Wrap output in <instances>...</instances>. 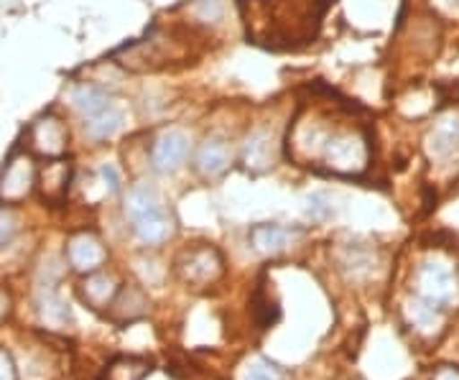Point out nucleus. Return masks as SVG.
I'll return each mask as SVG.
<instances>
[{"instance_id": "1", "label": "nucleus", "mask_w": 459, "mask_h": 380, "mask_svg": "<svg viewBox=\"0 0 459 380\" xmlns=\"http://www.w3.org/2000/svg\"><path fill=\"white\" fill-rule=\"evenodd\" d=\"M131 217L133 228L138 232V238L148 246H159L174 232V225L161 207V202L156 197V192L151 189H135L131 197Z\"/></svg>"}, {"instance_id": "2", "label": "nucleus", "mask_w": 459, "mask_h": 380, "mask_svg": "<svg viewBox=\"0 0 459 380\" xmlns=\"http://www.w3.org/2000/svg\"><path fill=\"white\" fill-rule=\"evenodd\" d=\"M177 273H179L184 283L210 286L222 276V255L212 246L186 248L177 261Z\"/></svg>"}, {"instance_id": "3", "label": "nucleus", "mask_w": 459, "mask_h": 380, "mask_svg": "<svg viewBox=\"0 0 459 380\" xmlns=\"http://www.w3.org/2000/svg\"><path fill=\"white\" fill-rule=\"evenodd\" d=\"M36 166L29 153H13L0 171V204H18L31 194Z\"/></svg>"}, {"instance_id": "4", "label": "nucleus", "mask_w": 459, "mask_h": 380, "mask_svg": "<svg viewBox=\"0 0 459 380\" xmlns=\"http://www.w3.org/2000/svg\"><path fill=\"white\" fill-rule=\"evenodd\" d=\"M459 283L455 271L442 261H429L419 268V297L437 307H446L457 298Z\"/></svg>"}, {"instance_id": "5", "label": "nucleus", "mask_w": 459, "mask_h": 380, "mask_svg": "<svg viewBox=\"0 0 459 380\" xmlns=\"http://www.w3.org/2000/svg\"><path fill=\"white\" fill-rule=\"evenodd\" d=\"M66 261L80 273H95L108 261V250L92 232H77L66 243Z\"/></svg>"}, {"instance_id": "6", "label": "nucleus", "mask_w": 459, "mask_h": 380, "mask_svg": "<svg viewBox=\"0 0 459 380\" xmlns=\"http://www.w3.org/2000/svg\"><path fill=\"white\" fill-rule=\"evenodd\" d=\"M31 138V149L36 153H44V156H62L66 149V141H69V133H66L62 117L56 116H41L29 131Z\"/></svg>"}, {"instance_id": "7", "label": "nucleus", "mask_w": 459, "mask_h": 380, "mask_svg": "<svg viewBox=\"0 0 459 380\" xmlns=\"http://www.w3.org/2000/svg\"><path fill=\"white\" fill-rule=\"evenodd\" d=\"M148 309H151V304H148L146 294L135 283H126L117 289V294L110 301L108 316L117 324H126V322H135V319L146 316Z\"/></svg>"}, {"instance_id": "8", "label": "nucleus", "mask_w": 459, "mask_h": 380, "mask_svg": "<svg viewBox=\"0 0 459 380\" xmlns=\"http://www.w3.org/2000/svg\"><path fill=\"white\" fill-rule=\"evenodd\" d=\"M36 184L41 189V197L49 202H62L69 186V164L66 161H49L39 171Z\"/></svg>"}, {"instance_id": "9", "label": "nucleus", "mask_w": 459, "mask_h": 380, "mask_svg": "<svg viewBox=\"0 0 459 380\" xmlns=\"http://www.w3.org/2000/svg\"><path fill=\"white\" fill-rule=\"evenodd\" d=\"M299 235H301L299 230H289V228H279V225H261V228L250 232V240H253L255 250L273 255V253L289 248Z\"/></svg>"}, {"instance_id": "10", "label": "nucleus", "mask_w": 459, "mask_h": 380, "mask_svg": "<svg viewBox=\"0 0 459 380\" xmlns=\"http://www.w3.org/2000/svg\"><path fill=\"white\" fill-rule=\"evenodd\" d=\"M115 294H117V289H115L110 276H105L102 271L87 273V279L82 283V298L92 309H108Z\"/></svg>"}, {"instance_id": "11", "label": "nucleus", "mask_w": 459, "mask_h": 380, "mask_svg": "<svg viewBox=\"0 0 459 380\" xmlns=\"http://www.w3.org/2000/svg\"><path fill=\"white\" fill-rule=\"evenodd\" d=\"M406 316L409 322L424 334H434V332L442 327V307L431 304L427 298H413L409 307H406Z\"/></svg>"}, {"instance_id": "12", "label": "nucleus", "mask_w": 459, "mask_h": 380, "mask_svg": "<svg viewBox=\"0 0 459 380\" xmlns=\"http://www.w3.org/2000/svg\"><path fill=\"white\" fill-rule=\"evenodd\" d=\"M151 360L146 358H135V355H123L115 358L113 363L105 370V380H143L151 373Z\"/></svg>"}, {"instance_id": "13", "label": "nucleus", "mask_w": 459, "mask_h": 380, "mask_svg": "<svg viewBox=\"0 0 459 380\" xmlns=\"http://www.w3.org/2000/svg\"><path fill=\"white\" fill-rule=\"evenodd\" d=\"M39 312H41V319L51 324L54 330H62L69 324V309L62 298L56 297L54 291H47L41 301H39Z\"/></svg>"}, {"instance_id": "14", "label": "nucleus", "mask_w": 459, "mask_h": 380, "mask_svg": "<svg viewBox=\"0 0 459 380\" xmlns=\"http://www.w3.org/2000/svg\"><path fill=\"white\" fill-rule=\"evenodd\" d=\"M186 156V143L179 135H166L156 149V164L161 168H177Z\"/></svg>"}, {"instance_id": "15", "label": "nucleus", "mask_w": 459, "mask_h": 380, "mask_svg": "<svg viewBox=\"0 0 459 380\" xmlns=\"http://www.w3.org/2000/svg\"><path fill=\"white\" fill-rule=\"evenodd\" d=\"M240 380H286V373L279 365L268 363V360H255V363L247 365V370Z\"/></svg>"}, {"instance_id": "16", "label": "nucleus", "mask_w": 459, "mask_h": 380, "mask_svg": "<svg viewBox=\"0 0 459 380\" xmlns=\"http://www.w3.org/2000/svg\"><path fill=\"white\" fill-rule=\"evenodd\" d=\"M18 232V215L11 204H0V248L8 246Z\"/></svg>"}, {"instance_id": "17", "label": "nucleus", "mask_w": 459, "mask_h": 380, "mask_svg": "<svg viewBox=\"0 0 459 380\" xmlns=\"http://www.w3.org/2000/svg\"><path fill=\"white\" fill-rule=\"evenodd\" d=\"M202 166H204L207 174L222 171L228 166V151L222 149V146H217V143H210L207 149L202 151Z\"/></svg>"}, {"instance_id": "18", "label": "nucleus", "mask_w": 459, "mask_h": 380, "mask_svg": "<svg viewBox=\"0 0 459 380\" xmlns=\"http://www.w3.org/2000/svg\"><path fill=\"white\" fill-rule=\"evenodd\" d=\"M0 380H18L16 365L11 360V355L0 348Z\"/></svg>"}, {"instance_id": "19", "label": "nucleus", "mask_w": 459, "mask_h": 380, "mask_svg": "<svg viewBox=\"0 0 459 380\" xmlns=\"http://www.w3.org/2000/svg\"><path fill=\"white\" fill-rule=\"evenodd\" d=\"M100 177L105 179V186H108L110 192H117V189H120V179H117V171H115L113 166H102V168H100Z\"/></svg>"}, {"instance_id": "20", "label": "nucleus", "mask_w": 459, "mask_h": 380, "mask_svg": "<svg viewBox=\"0 0 459 380\" xmlns=\"http://www.w3.org/2000/svg\"><path fill=\"white\" fill-rule=\"evenodd\" d=\"M11 315V294L0 286V322Z\"/></svg>"}, {"instance_id": "21", "label": "nucleus", "mask_w": 459, "mask_h": 380, "mask_svg": "<svg viewBox=\"0 0 459 380\" xmlns=\"http://www.w3.org/2000/svg\"><path fill=\"white\" fill-rule=\"evenodd\" d=\"M434 380H459V370L457 367H442V370L434 376Z\"/></svg>"}]
</instances>
